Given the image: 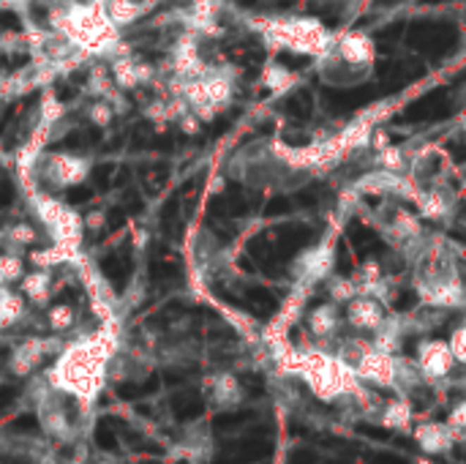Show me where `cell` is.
I'll return each mask as SVG.
<instances>
[{
	"instance_id": "cell-1",
	"label": "cell",
	"mask_w": 466,
	"mask_h": 464,
	"mask_svg": "<svg viewBox=\"0 0 466 464\" xmlns=\"http://www.w3.org/2000/svg\"><path fill=\"white\" fill-rule=\"evenodd\" d=\"M118 353V334L109 322H104L99 331L77 338L61 347L52 369L47 372V382L80 401L82 407H90L102 393L109 360Z\"/></svg>"
},
{
	"instance_id": "cell-2",
	"label": "cell",
	"mask_w": 466,
	"mask_h": 464,
	"mask_svg": "<svg viewBox=\"0 0 466 464\" xmlns=\"http://www.w3.org/2000/svg\"><path fill=\"white\" fill-rule=\"evenodd\" d=\"M25 191H27L30 211L49 238V246L30 254V262L47 271L58 265H77L82 260V243H85L82 213L63 197L49 194L39 186H27Z\"/></svg>"
},
{
	"instance_id": "cell-3",
	"label": "cell",
	"mask_w": 466,
	"mask_h": 464,
	"mask_svg": "<svg viewBox=\"0 0 466 464\" xmlns=\"http://www.w3.org/2000/svg\"><path fill=\"white\" fill-rule=\"evenodd\" d=\"M47 25L63 33L87 61L90 58L106 61L125 47L123 30H118L106 17L102 0H58L49 6Z\"/></svg>"
},
{
	"instance_id": "cell-4",
	"label": "cell",
	"mask_w": 466,
	"mask_h": 464,
	"mask_svg": "<svg viewBox=\"0 0 466 464\" xmlns=\"http://www.w3.org/2000/svg\"><path fill=\"white\" fill-rule=\"evenodd\" d=\"M245 28L257 33L267 49L292 52L311 61L319 58L336 36L319 17L305 14H254L245 20Z\"/></svg>"
},
{
	"instance_id": "cell-5",
	"label": "cell",
	"mask_w": 466,
	"mask_h": 464,
	"mask_svg": "<svg viewBox=\"0 0 466 464\" xmlns=\"http://www.w3.org/2000/svg\"><path fill=\"white\" fill-rule=\"evenodd\" d=\"M376 58H379L376 42L365 30H344L333 36L330 47L319 58H314V66L324 85L346 90L374 77Z\"/></svg>"
},
{
	"instance_id": "cell-6",
	"label": "cell",
	"mask_w": 466,
	"mask_h": 464,
	"mask_svg": "<svg viewBox=\"0 0 466 464\" xmlns=\"http://www.w3.org/2000/svg\"><path fill=\"white\" fill-rule=\"evenodd\" d=\"M166 90L178 93L185 106L202 121L210 123L221 112H226L235 96H238V71L232 66H213L207 63L204 71L188 80H175L166 77Z\"/></svg>"
},
{
	"instance_id": "cell-7",
	"label": "cell",
	"mask_w": 466,
	"mask_h": 464,
	"mask_svg": "<svg viewBox=\"0 0 466 464\" xmlns=\"http://www.w3.org/2000/svg\"><path fill=\"white\" fill-rule=\"evenodd\" d=\"M93 172V159L71 150H44L30 167V186L61 194L82 186ZM27 189V186H25Z\"/></svg>"
},
{
	"instance_id": "cell-8",
	"label": "cell",
	"mask_w": 466,
	"mask_h": 464,
	"mask_svg": "<svg viewBox=\"0 0 466 464\" xmlns=\"http://www.w3.org/2000/svg\"><path fill=\"white\" fill-rule=\"evenodd\" d=\"M374 227L379 230V235L393 249L404 254L406 260L426 240V227H423L420 216L409 211L401 200H393V197H385L379 202V208L374 211Z\"/></svg>"
},
{
	"instance_id": "cell-9",
	"label": "cell",
	"mask_w": 466,
	"mask_h": 464,
	"mask_svg": "<svg viewBox=\"0 0 466 464\" xmlns=\"http://www.w3.org/2000/svg\"><path fill=\"white\" fill-rule=\"evenodd\" d=\"M336 268V238L327 235L319 243L308 246L298 254L289 265V276L295 287H305V290H317L327 276Z\"/></svg>"
},
{
	"instance_id": "cell-10",
	"label": "cell",
	"mask_w": 466,
	"mask_h": 464,
	"mask_svg": "<svg viewBox=\"0 0 466 464\" xmlns=\"http://www.w3.org/2000/svg\"><path fill=\"white\" fill-rule=\"evenodd\" d=\"M106 61H109V66H106L109 77H112V83L121 93H134L140 87H150V85L159 83V74H161L153 63L137 58L128 47H123L121 52H115Z\"/></svg>"
},
{
	"instance_id": "cell-11",
	"label": "cell",
	"mask_w": 466,
	"mask_h": 464,
	"mask_svg": "<svg viewBox=\"0 0 466 464\" xmlns=\"http://www.w3.org/2000/svg\"><path fill=\"white\" fill-rule=\"evenodd\" d=\"M415 366H417V372H420L423 380L439 382L447 380L458 363L453 358L447 341H442V338H423V341H417Z\"/></svg>"
},
{
	"instance_id": "cell-12",
	"label": "cell",
	"mask_w": 466,
	"mask_h": 464,
	"mask_svg": "<svg viewBox=\"0 0 466 464\" xmlns=\"http://www.w3.org/2000/svg\"><path fill=\"white\" fill-rule=\"evenodd\" d=\"M55 350H61V344H58V338L52 336L22 338L20 344L11 350V355H8V372L14 377H30Z\"/></svg>"
},
{
	"instance_id": "cell-13",
	"label": "cell",
	"mask_w": 466,
	"mask_h": 464,
	"mask_svg": "<svg viewBox=\"0 0 466 464\" xmlns=\"http://www.w3.org/2000/svg\"><path fill=\"white\" fill-rule=\"evenodd\" d=\"M387 317V306L371 295H355L344 303V322L357 334H374Z\"/></svg>"
},
{
	"instance_id": "cell-14",
	"label": "cell",
	"mask_w": 466,
	"mask_h": 464,
	"mask_svg": "<svg viewBox=\"0 0 466 464\" xmlns=\"http://www.w3.org/2000/svg\"><path fill=\"white\" fill-rule=\"evenodd\" d=\"M415 434V443L420 445V451L428 453V456H442V453H450L453 445H455V437L450 434L442 421H426V423H417L412 429Z\"/></svg>"
},
{
	"instance_id": "cell-15",
	"label": "cell",
	"mask_w": 466,
	"mask_h": 464,
	"mask_svg": "<svg viewBox=\"0 0 466 464\" xmlns=\"http://www.w3.org/2000/svg\"><path fill=\"white\" fill-rule=\"evenodd\" d=\"M17 290L22 293V298L33 306L47 309L49 300H52V271L47 268H33V271H25L22 279L17 281Z\"/></svg>"
},
{
	"instance_id": "cell-16",
	"label": "cell",
	"mask_w": 466,
	"mask_h": 464,
	"mask_svg": "<svg viewBox=\"0 0 466 464\" xmlns=\"http://www.w3.org/2000/svg\"><path fill=\"white\" fill-rule=\"evenodd\" d=\"M305 322H308V334L314 338H333L338 334V328H341V322H344V315H341V306H336L333 300H327V303H319V306H314L308 315H305Z\"/></svg>"
},
{
	"instance_id": "cell-17",
	"label": "cell",
	"mask_w": 466,
	"mask_h": 464,
	"mask_svg": "<svg viewBox=\"0 0 466 464\" xmlns=\"http://www.w3.org/2000/svg\"><path fill=\"white\" fill-rule=\"evenodd\" d=\"M207 393L216 410H232L243 401V385L232 372H221L207 380Z\"/></svg>"
},
{
	"instance_id": "cell-18",
	"label": "cell",
	"mask_w": 466,
	"mask_h": 464,
	"mask_svg": "<svg viewBox=\"0 0 466 464\" xmlns=\"http://www.w3.org/2000/svg\"><path fill=\"white\" fill-rule=\"evenodd\" d=\"M412 421H415V413L404 393L387 399L379 410V423L390 432H412Z\"/></svg>"
},
{
	"instance_id": "cell-19",
	"label": "cell",
	"mask_w": 466,
	"mask_h": 464,
	"mask_svg": "<svg viewBox=\"0 0 466 464\" xmlns=\"http://www.w3.org/2000/svg\"><path fill=\"white\" fill-rule=\"evenodd\" d=\"M0 240H3V249L6 252L25 254L27 249H33L39 243V230L30 221H14V224H8V227L0 230Z\"/></svg>"
},
{
	"instance_id": "cell-20",
	"label": "cell",
	"mask_w": 466,
	"mask_h": 464,
	"mask_svg": "<svg viewBox=\"0 0 466 464\" xmlns=\"http://www.w3.org/2000/svg\"><path fill=\"white\" fill-rule=\"evenodd\" d=\"M27 312V300L22 298L14 284H0V331L14 328Z\"/></svg>"
},
{
	"instance_id": "cell-21",
	"label": "cell",
	"mask_w": 466,
	"mask_h": 464,
	"mask_svg": "<svg viewBox=\"0 0 466 464\" xmlns=\"http://www.w3.org/2000/svg\"><path fill=\"white\" fill-rule=\"evenodd\" d=\"M259 83L273 93V96H284L289 90H295L298 83H300V74L298 71H289L286 66L281 63H267L262 68V77H259Z\"/></svg>"
},
{
	"instance_id": "cell-22",
	"label": "cell",
	"mask_w": 466,
	"mask_h": 464,
	"mask_svg": "<svg viewBox=\"0 0 466 464\" xmlns=\"http://www.w3.org/2000/svg\"><path fill=\"white\" fill-rule=\"evenodd\" d=\"M47 325L52 334H68L77 325V309L71 303H49L47 306Z\"/></svg>"
},
{
	"instance_id": "cell-23",
	"label": "cell",
	"mask_w": 466,
	"mask_h": 464,
	"mask_svg": "<svg viewBox=\"0 0 466 464\" xmlns=\"http://www.w3.org/2000/svg\"><path fill=\"white\" fill-rule=\"evenodd\" d=\"M322 284H324V290H327V298H330L336 306H344V303H349L352 298L357 295V287H355L352 276H338L333 271Z\"/></svg>"
},
{
	"instance_id": "cell-24",
	"label": "cell",
	"mask_w": 466,
	"mask_h": 464,
	"mask_svg": "<svg viewBox=\"0 0 466 464\" xmlns=\"http://www.w3.org/2000/svg\"><path fill=\"white\" fill-rule=\"evenodd\" d=\"M39 418H41V426L52 434V437H61V440H66V437H71V426H68V418H66V413H63L58 404H41L39 410Z\"/></svg>"
},
{
	"instance_id": "cell-25",
	"label": "cell",
	"mask_w": 466,
	"mask_h": 464,
	"mask_svg": "<svg viewBox=\"0 0 466 464\" xmlns=\"http://www.w3.org/2000/svg\"><path fill=\"white\" fill-rule=\"evenodd\" d=\"M85 115H87V121L93 123L96 128H102V131H106V128H112V123H115V118L121 115L115 106L109 104V102H104V99H93L90 104L85 106Z\"/></svg>"
},
{
	"instance_id": "cell-26",
	"label": "cell",
	"mask_w": 466,
	"mask_h": 464,
	"mask_svg": "<svg viewBox=\"0 0 466 464\" xmlns=\"http://www.w3.org/2000/svg\"><path fill=\"white\" fill-rule=\"evenodd\" d=\"M445 426L450 429V434L455 437V443H461V440H464V429H466V404L464 401H458V404L450 410Z\"/></svg>"
},
{
	"instance_id": "cell-27",
	"label": "cell",
	"mask_w": 466,
	"mask_h": 464,
	"mask_svg": "<svg viewBox=\"0 0 466 464\" xmlns=\"http://www.w3.org/2000/svg\"><path fill=\"white\" fill-rule=\"evenodd\" d=\"M447 347H450V353H453V358H455L458 366L466 363V328L464 325L453 328V334H450V338H447Z\"/></svg>"
},
{
	"instance_id": "cell-28",
	"label": "cell",
	"mask_w": 466,
	"mask_h": 464,
	"mask_svg": "<svg viewBox=\"0 0 466 464\" xmlns=\"http://www.w3.org/2000/svg\"><path fill=\"white\" fill-rule=\"evenodd\" d=\"M104 221H106V213H104V211H90L87 216H82L85 232H87V230H102Z\"/></svg>"
},
{
	"instance_id": "cell-29",
	"label": "cell",
	"mask_w": 466,
	"mask_h": 464,
	"mask_svg": "<svg viewBox=\"0 0 466 464\" xmlns=\"http://www.w3.org/2000/svg\"><path fill=\"white\" fill-rule=\"evenodd\" d=\"M0 284H3V279H0Z\"/></svg>"
},
{
	"instance_id": "cell-30",
	"label": "cell",
	"mask_w": 466,
	"mask_h": 464,
	"mask_svg": "<svg viewBox=\"0 0 466 464\" xmlns=\"http://www.w3.org/2000/svg\"><path fill=\"white\" fill-rule=\"evenodd\" d=\"M0 3H3V0H0Z\"/></svg>"
}]
</instances>
